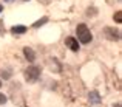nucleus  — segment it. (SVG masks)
Wrapping results in <instances>:
<instances>
[{
  "instance_id": "nucleus-2",
  "label": "nucleus",
  "mask_w": 122,
  "mask_h": 107,
  "mask_svg": "<svg viewBox=\"0 0 122 107\" xmlns=\"http://www.w3.org/2000/svg\"><path fill=\"white\" fill-rule=\"evenodd\" d=\"M39 76H40V68L39 67L31 65V67H28V68L25 70V79H26L28 82H36V81L39 79Z\"/></svg>"
},
{
  "instance_id": "nucleus-13",
  "label": "nucleus",
  "mask_w": 122,
  "mask_h": 107,
  "mask_svg": "<svg viewBox=\"0 0 122 107\" xmlns=\"http://www.w3.org/2000/svg\"><path fill=\"white\" fill-rule=\"evenodd\" d=\"M5 2H12V0H5Z\"/></svg>"
},
{
  "instance_id": "nucleus-7",
  "label": "nucleus",
  "mask_w": 122,
  "mask_h": 107,
  "mask_svg": "<svg viewBox=\"0 0 122 107\" xmlns=\"http://www.w3.org/2000/svg\"><path fill=\"white\" fill-rule=\"evenodd\" d=\"M11 31L14 34H23L25 31H26V27H25V25H15V27H12Z\"/></svg>"
},
{
  "instance_id": "nucleus-11",
  "label": "nucleus",
  "mask_w": 122,
  "mask_h": 107,
  "mask_svg": "<svg viewBox=\"0 0 122 107\" xmlns=\"http://www.w3.org/2000/svg\"><path fill=\"white\" fill-rule=\"evenodd\" d=\"M3 78H5V79H9V78H11V74H9V71H5V73H3Z\"/></svg>"
},
{
  "instance_id": "nucleus-6",
  "label": "nucleus",
  "mask_w": 122,
  "mask_h": 107,
  "mask_svg": "<svg viewBox=\"0 0 122 107\" xmlns=\"http://www.w3.org/2000/svg\"><path fill=\"white\" fill-rule=\"evenodd\" d=\"M88 98H90V102H91V104H99V102H101V96H99V93L97 92H91L88 95Z\"/></svg>"
},
{
  "instance_id": "nucleus-4",
  "label": "nucleus",
  "mask_w": 122,
  "mask_h": 107,
  "mask_svg": "<svg viewBox=\"0 0 122 107\" xmlns=\"http://www.w3.org/2000/svg\"><path fill=\"white\" fill-rule=\"evenodd\" d=\"M65 42H66V45L70 47V50H73V51H77L79 50V40L76 37H68Z\"/></svg>"
},
{
  "instance_id": "nucleus-12",
  "label": "nucleus",
  "mask_w": 122,
  "mask_h": 107,
  "mask_svg": "<svg viewBox=\"0 0 122 107\" xmlns=\"http://www.w3.org/2000/svg\"><path fill=\"white\" fill-rule=\"evenodd\" d=\"M2 11H3V6H2V5H0V12H2Z\"/></svg>"
},
{
  "instance_id": "nucleus-14",
  "label": "nucleus",
  "mask_w": 122,
  "mask_h": 107,
  "mask_svg": "<svg viewBox=\"0 0 122 107\" xmlns=\"http://www.w3.org/2000/svg\"><path fill=\"white\" fill-rule=\"evenodd\" d=\"M0 87H2V82H0Z\"/></svg>"
},
{
  "instance_id": "nucleus-5",
  "label": "nucleus",
  "mask_w": 122,
  "mask_h": 107,
  "mask_svg": "<svg viewBox=\"0 0 122 107\" xmlns=\"http://www.w3.org/2000/svg\"><path fill=\"white\" fill-rule=\"evenodd\" d=\"M23 53H25V57H26L30 62H34V59H36V53H34L31 48L25 47V48H23Z\"/></svg>"
},
{
  "instance_id": "nucleus-3",
  "label": "nucleus",
  "mask_w": 122,
  "mask_h": 107,
  "mask_svg": "<svg viewBox=\"0 0 122 107\" xmlns=\"http://www.w3.org/2000/svg\"><path fill=\"white\" fill-rule=\"evenodd\" d=\"M104 33H105V37L110 39V40H117V39H119V31H117L116 28L107 27V28L104 30Z\"/></svg>"
},
{
  "instance_id": "nucleus-1",
  "label": "nucleus",
  "mask_w": 122,
  "mask_h": 107,
  "mask_svg": "<svg viewBox=\"0 0 122 107\" xmlns=\"http://www.w3.org/2000/svg\"><path fill=\"white\" fill-rule=\"evenodd\" d=\"M76 34H77V40L82 42V44H90L91 39H93L91 31H90V28L86 27L85 23L77 25V28H76Z\"/></svg>"
},
{
  "instance_id": "nucleus-10",
  "label": "nucleus",
  "mask_w": 122,
  "mask_h": 107,
  "mask_svg": "<svg viewBox=\"0 0 122 107\" xmlns=\"http://www.w3.org/2000/svg\"><path fill=\"white\" fill-rule=\"evenodd\" d=\"M5 102H6V96L3 93H0V104H5Z\"/></svg>"
},
{
  "instance_id": "nucleus-9",
  "label": "nucleus",
  "mask_w": 122,
  "mask_h": 107,
  "mask_svg": "<svg viewBox=\"0 0 122 107\" xmlns=\"http://www.w3.org/2000/svg\"><path fill=\"white\" fill-rule=\"evenodd\" d=\"M46 20H48V19H46V17H43V19H40V20H37V22H36V23H34V27H40V25H42V23H45V22H46Z\"/></svg>"
},
{
  "instance_id": "nucleus-8",
  "label": "nucleus",
  "mask_w": 122,
  "mask_h": 107,
  "mask_svg": "<svg viewBox=\"0 0 122 107\" xmlns=\"http://www.w3.org/2000/svg\"><path fill=\"white\" fill-rule=\"evenodd\" d=\"M114 20H116L117 23H121V22H122V12L121 11H117L116 14H114Z\"/></svg>"
}]
</instances>
